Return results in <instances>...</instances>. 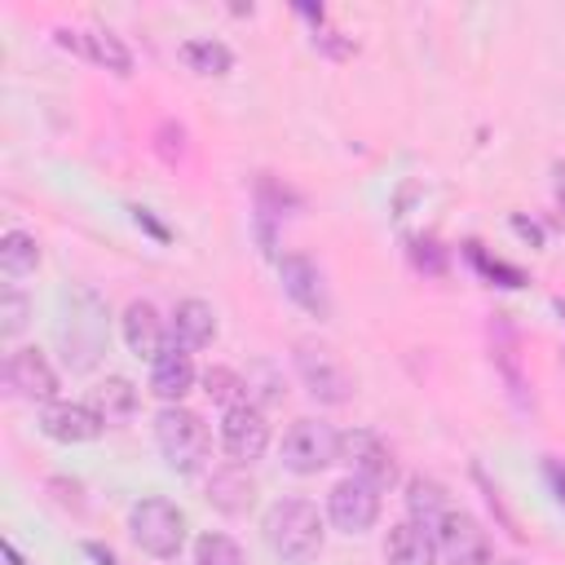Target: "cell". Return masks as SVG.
<instances>
[{
    "label": "cell",
    "mask_w": 565,
    "mask_h": 565,
    "mask_svg": "<svg viewBox=\"0 0 565 565\" xmlns=\"http://www.w3.org/2000/svg\"><path fill=\"white\" fill-rule=\"evenodd\" d=\"M433 534H437V552H441L450 565H490V539H486V530H481L477 516L450 508V512L433 525Z\"/></svg>",
    "instance_id": "cell-8"
},
{
    "label": "cell",
    "mask_w": 565,
    "mask_h": 565,
    "mask_svg": "<svg viewBox=\"0 0 565 565\" xmlns=\"http://www.w3.org/2000/svg\"><path fill=\"white\" fill-rule=\"evenodd\" d=\"M128 534H132V543H137L141 552H150V556H159V561H172V556L181 552V543H185V512H181L172 499L150 494V499L132 503V512H128Z\"/></svg>",
    "instance_id": "cell-4"
},
{
    "label": "cell",
    "mask_w": 565,
    "mask_h": 565,
    "mask_svg": "<svg viewBox=\"0 0 565 565\" xmlns=\"http://www.w3.org/2000/svg\"><path fill=\"white\" fill-rule=\"evenodd\" d=\"M154 441H159V455H163V463L172 468V472H199L203 463H207V446H212V437H207V424L190 411V406H163L159 415H154Z\"/></svg>",
    "instance_id": "cell-3"
},
{
    "label": "cell",
    "mask_w": 565,
    "mask_h": 565,
    "mask_svg": "<svg viewBox=\"0 0 565 565\" xmlns=\"http://www.w3.org/2000/svg\"><path fill=\"white\" fill-rule=\"evenodd\" d=\"M57 344L71 371H93L102 349H106V305L88 291L75 287L62 296V313H57Z\"/></svg>",
    "instance_id": "cell-1"
},
{
    "label": "cell",
    "mask_w": 565,
    "mask_h": 565,
    "mask_svg": "<svg viewBox=\"0 0 565 565\" xmlns=\"http://www.w3.org/2000/svg\"><path fill=\"white\" fill-rule=\"evenodd\" d=\"M203 393L230 411V406H243L247 402V380L238 371H230V366H207L203 371Z\"/></svg>",
    "instance_id": "cell-24"
},
{
    "label": "cell",
    "mask_w": 565,
    "mask_h": 565,
    "mask_svg": "<svg viewBox=\"0 0 565 565\" xmlns=\"http://www.w3.org/2000/svg\"><path fill=\"white\" fill-rule=\"evenodd\" d=\"M340 463L353 468V477H366L371 486H393L397 481V463L388 455V446L366 433V428H353V433H340Z\"/></svg>",
    "instance_id": "cell-10"
},
{
    "label": "cell",
    "mask_w": 565,
    "mask_h": 565,
    "mask_svg": "<svg viewBox=\"0 0 565 565\" xmlns=\"http://www.w3.org/2000/svg\"><path fill=\"white\" fill-rule=\"evenodd\" d=\"M437 534H433V525H424V521H415V516H406V521H397L393 530H388V539H384V561L388 565H437Z\"/></svg>",
    "instance_id": "cell-16"
},
{
    "label": "cell",
    "mask_w": 565,
    "mask_h": 565,
    "mask_svg": "<svg viewBox=\"0 0 565 565\" xmlns=\"http://www.w3.org/2000/svg\"><path fill=\"white\" fill-rule=\"evenodd\" d=\"M207 503H212L216 512H225V516H247V512L256 508V481L247 477L243 463L221 468V472H212V481H207Z\"/></svg>",
    "instance_id": "cell-18"
},
{
    "label": "cell",
    "mask_w": 565,
    "mask_h": 565,
    "mask_svg": "<svg viewBox=\"0 0 565 565\" xmlns=\"http://www.w3.org/2000/svg\"><path fill=\"white\" fill-rule=\"evenodd\" d=\"M278 278H282V291H287L291 305H300L313 318H327L331 313V296H327L322 269L309 256H282L278 260Z\"/></svg>",
    "instance_id": "cell-11"
},
{
    "label": "cell",
    "mask_w": 565,
    "mask_h": 565,
    "mask_svg": "<svg viewBox=\"0 0 565 565\" xmlns=\"http://www.w3.org/2000/svg\"><path fill=\"white\" fill-rule=\"evenodd\" d=\"M221 446L230 450L234 463H252L269 450V424H265V411L243 402V406H230L225 419H221Z\"/></svg>",
    "instance_id": "cell-9"
},
{
    "label": "cell",
    "mask_w": 565,
    "mask_h": 565,
    "mask_svg": "<svg viewBox=\"0 0 565 565\" xmlns=\"http://www.w3.org/2000/svg\"><path fill=\"white\" fill-rule=\"evenodd\" d=\"M4 375L26 402H44L49 406L57 397V371L49 366V358L40 349H13L9 362H4Z\"/></svg>",
    "instance_id": "cell-14"
},
{
    "label": "cell",
    "mask_w": 565,
    "mask_h": 565,
    "mask_svg": "<svg viewBox=\"0 0 565 565\" xmlns=\"http://www.w3.org/2000/svg\"><path fill=\"white\" fill-rule=\"evenodd\" d=\"M124 344H128L137 358H146V362H154L159 349L168 344L163 318H159V309H154L150 300H132V305L124 309Z\"/></svg>",
    "instance_id": "cell-17"
},
{
    "label": "cell",
    "mask_w": 565,
    "mask_h": 565,
    "mask_svg": "<svg viewBox=\"0 0 565 565\" xmlns=\"http://www.w3.org/2000/svg\"><path fill=\"white\" fill-rule=\"evenodd\" d=\"M282 468L296 477H313L327 463H340V433L322 419H296L282 433Z\"/></svg>",
    "instance_id": "cell-6"
},
{
    "label": "cell",
    "mask_w": 565,
    "mask_h": 565,
    "mask_svg": "<svg viewBox=\"0 0 565 565\" xmlns=\"http://www.w3.org/2000/svg\"><path fill=\"white\" fill-rule=\"evenodd\" d=\"M57 44L62 49H71V53H79V57H88V62H97V66H106V71H115V75H132V53H128V44L115 35V31H102V26H93V31H57Z\"/></svg>",
    "instance_id": "cell-13"
},
{
    "label": "cell",
    "mask_w": 565,
    "mask_h": 565,
    "mask_svg": "<svg viewBox=\"0 0 565 565\" xmlns=\"http://www.w3.org/2000/svg\"><path fill=\"white\" fill-rule=\"evenodd\" d=\"M327 516L344 534H366L380 521V486H371L366 477L335 481L331 494H327Z\"/></svg>",
    "instance_id": "cell-7"
},
{
    "label": "cell",
    "mask_w": 565,
    "mask_h": 565,
    "mask_svg": "<svg viewBox=\"0 0 565 565\" xmlns=\"http://www.w3.org/2000/svg\"><path fill=\"white\" fill-rule=\"evenodd\" d=\"M494 565H521V561H494Z\"/></svg>",
    "instance_id": "cell-33"
},
{
    "label": "cell",
    "mask_w": 565,
    "mask_h": 565,
    "mask_svg": "<svg viewBox=\"0 0 565 565\" xmlns=\"http://www.w3.org/2000/svg\"><path fill=\"white\" fill-rule=\"evenodd\" d=\"M35 265H40V243H35V234L9 230V234L0 238V274H4V278H26V274H35Z\"/></svg>",
    "instance_id": "cell-22"
},
{
    "label": "cell",
    "mask_w": 565,
    "mask_h": 565,
    "mask_svg": "<svg viewBox=\"0 0 565 565\" xmlns=\"http://www.w3.org/2000/svg\"><path fill=\"white\" fill-rule=\"evenodd\" d=\"M472 260H477V265H481L490 278H508V287H521V274H516V269H508V265H499V260H486L477 247H472Z\"/></svg>",
    "instance_id": "cell-27"
},
{
    "label": "cell",
    "mask_w": 565,
    "mask_h": 565,
    "mask_svg": "<svg viewBox=\"0 0 565 565\" xmlns=\"http://www.w3.org/2000/svg\"><path fill=\"white\" fill-rule=\"evenodd\" d=\"M106 424H115V419H128L132 411H137V388H132V380H124V375H106L97 388H93V402H88Z\"/></svg>",
    "instance_id": "cell-21"
},
{
    "label": "cell",
    "mask_w": 565,
    "mask_h": 565,
    "mask_svg": "<svg viewBox=\"0 0 565 565\" xmlns=\"http://www.w3.org/2000/svg\"><path fill=\"white\" fill-rule=\"evenodd\" d=\"M181 57H185V66L199 71V75H225V71L234 66V53H230L221 40H185V44H181Z\"/></svg>",
    "instance_id": "cell-23"
},
{
    "label": "cell",
    "mask_w": 565,
    "mask_h": 565,
    "mask_svg": "<svg viewBox=\"0 0 565 565\" xmlns=\"http://www.w3.org/2000/svg\"><path fill=\"white\" fill-rule=\"evenodd\" d=\"M0 552H4V561H9V565H26V561H22V552H18V547H13L9 539L0 543Z\"/></svg>",
    "instance_id": "cell-32"
},
{
    "label": "cell",
    "mask_w": 565,
    "mask_h": 565,
    "mask_svg": "<svg viewBox=\"0 0 565 565\" xmlns=\"http://www.w3.org/2000/svg\"><path fill=\"white\" fill-rule=\"evenodd\" d=\"M194 388V362H190V349H181L177 340H168L159 349V358L150 362V393L168 406H177L185 393Z\"/></svg>",
    "instance_id": "cell-15"
},
{
    "label": "cell",
    "mask_w": 565,
    "mask_h": 565,
    "mask_svg": "<svg viewBox=\"0 0 565 565\" xmlns=\"http://www.w3.org/2000/svg\"><path fill=\"white\" fill-rule=\"evenodd\" d=\"M543 477H547L556 503H565V463H561V459H547V463H543Z\"/></svg>",
    "instance_id": "cell-28"
},
{
    "label": "cell",
    "mask_w": 565,
    "mask_h": 565,
    "mask_svg": "<svg viewBox=\"0 0 565 565\" xmlns=\"http://www.w3.org/2000/svg\"><path fill=\"white\" fill-rule=\"evenodd\" d=\"M194 565H247V556H243V547H238L230 534L207 530V534H199V543H194Z\"/></svg>",
    "instance_id": "cell-25"
},
{
    "label": "cell",
    "mask_w": 565,
    "mask_h": 565,
    "mask_svg": "<svg viewBox=\"0 0 565 565\" xmlns=\"http://www.w3.org/2000/svg\"><path fill=\"white\" fill-rule=\"evenodd\" d=\"M84 556H93L97 565H115V556H110V547H102V543H84Z\"/></svg>",
    "instance_id": "cell-31"
},
{
    "label": "cell",
    "mask_w": 565,
    "mask_h": 565,
    "mask_svg": "<svg viewBox=\"0 0 565 565\" xmlns=\"http://www.w3.org/2000/svg\"><path fill=\"white\" fill-rule=\"evenodd\" d=\"M172 340H177L181 349H203V344H212V340H216V309H212L207 300H199V296L177 300V309H172Z\"/></svg>",
    "instance_id": "cell-19"
},
{
    "label": "cell",
    "mask_w": 565,
    "mask_h": 565,
    "mask_svg": "<svg viewBox=\"0 0 565 565\" xmlns=\"http://www.w3.org/2000/svg\"><path fill=\"white\" fill-rule=\"evenodd\" d=\"M291 362H296V375H300L305 393L318 397L322 406H344V402L353 397V375L344 371V362H340L327 344L300 340L296 353H291Z\"/></svg>",
    "instance_id": "cell-5"
},
{
    "label": "cell",
    "mask_w": 565,
    "mask_h": 565,
    "mask_svg": "<svg viewBox=\"0 0 565 565\" xmlns=\"http://www.w3.org/2000/svg\"><path fill=\"white\" fill-rule=\"evenodd\" d=\"M260 534H265L269 552L278 561H287V565H309L322 552V539H327L322 516H318V508L309 499H278L265 512Z\"/></svg>",
    "instance_id": "cell-2"
},
{
    "label": "cell",
    "mask_w": 565,
    "mask_h": 565,
    "mask_svg": "<svg viewBox=\"0 0 565 565\" xmlns=\"http://www.w3.org/2000/svg\"><path fill=\"white\" fill-rule=\"evenodd\" d=\"M106 428V419L88 406V402H49L40 411V433L62 441V446H75V441H93L97 433Z\"/></svg>",
    "instance_id": "cell-12"
},
{
    "label": "cell",
    "mask_w": 565,
    "mask_h": 565,
    "mask_svg": "<svg viewBox=\"0 0 565 565\" xmlns=\"http://www.w3.org/2000/svg\"><path fill=\"white\" fill-rule=\"evenodd\" d=\"M512 230H516L521 238H530V243H543V230H539V225H530L525 216H512Z\"/></svg>",
    "instance_id": "cell-30"
},
{
    "label": "cell",
    "mask_w": 565,
    "mask_h": 565,
    "mask_svg": "<svg viewBox=\"0 0 565 565\" xmlns=\"http://www.w3.org/2000/svg\"><path fill=\"white\" fill-rule=\"evenodd\" d=\"M406 508H411V516L415 521H424V525H437L446 512H450V499H446V486L441 481H433V477H411L406 481Z\"/></svg>",
    "instance_id": "cell-20"
},
{
    "label": "cell",
    "mask_w": 565,
    "mask_h": 565,
    "mask_svg": "<svg viewBox=\"0 0 565 565\" xmlns=\"http://www.w3.org/2000/svg\"><path fill=\"white\" fill-rule=\"evenodd\" d=\"M132 221H137V225H141L146 234H154L159 243H168V225H159V221H154V216H150L146 207H132Z\"/></svg>",
    "instance_id": "cell-29"
},
{
    "label": "cell",
    "mask_w": 565,
    "mask_h": 565,
    "mask_svg": "<svg viewBox=\"0 0 565 565\" xmlns=\"http://www.w3.org/2000/svg\"><path fill=\"white\" fill-rule=\"evenodd\" d=\"M26 318H31V300H26L22 291H4V296H0V335L13 340V335L26 327Z\"/></svg>",
    "instance_id": "cell-26"
}]
</instances>
